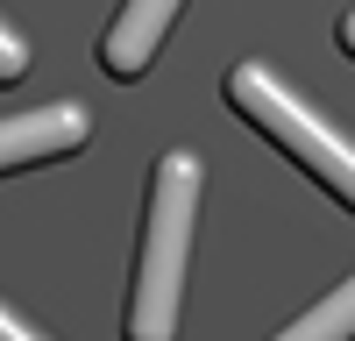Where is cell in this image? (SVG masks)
Listing matches in <instances>:
<instances>
[{
	"label": "cell",
	"mask_w": 355,
	"mask_h": 341,
	"mask_svg": "<svg viewBox=\"0 0 355 341\" xmlns=\"http://www.w3.org/2000/svg\"><path fill=\"white\" fill-rule=\"evenodd\" d=\"M192 227H199V157L164 150L157 170H150V207H142V249H135V284H128L121 341H178Z\"/></svg>",
	"instance_id": "obj_1"
},
{
	"label": "cell",
	"mask_w": 355,
	"mask_h": 341,
	"mask_svg": "<svg viewBox=\"0 0 355 341\" xmlns=\"http://www.w3.org/2000/svg\"><path fill=\"white\" fill-rule=\"evenodd\" d=\"M227 107L242 114L256 135H270L299 170H313V178L355 213V142H348L341 128H327L306 100H291V85H284L277 71H263V64H234V71H227Z\"/></svg>",
	"instance_id": "obj_2"
},
{
	"label": "cell",
	"mask_w": 355,
	"mask_h": 341,
	"mask_svg": "<svg viewBox=\"0 0 355 341\" xmlns=\"http://www.w3.org/2000/svg\"><path fill=\"white\" fill-rule=\"evenodd\" d=\"M93 135V114L57 100V107H36V114H8L0 121V170H28V164H50V157H71L85 150Z\"/></svg>",
	"instance_id": "obj_3"
},
{
	"label": "cell",
	"mask_w": 355,
	"mask_h": 341,
	"mask_svg": "<svg viewBox=\"0 0 355 341\" xmlns=\"http://www.w3.org/2000/svg\"><path fill=\"white\" fill-rule=\"evenodd\" d=\"M178 8H185V0H121V15H114L107 36H100V64L114 78H142L150 57H157V43L171 36Z\"/></svg>",
	"instance_id": "obj_4"
},
{
	"label": "cell",
	"mask_w": 355,
	"mask_h": 341,
	"mask_svg": "<svg viewBox=\"0 0 355 341\" xmlns=\"http://www.w3.org/2000/svg\"><path fill=\"white\" fill-rule=\"evenodd\" d=\"M277 341H355V277L348 284H334L327 299H320L313 313H299Z\"/></svg>",
	"instance_id": "obj_5"
},
{
	"label": "cell",
	"mask_w": 355,
	"mask_h": 341,
	"mask_svg": "<svg viewBox=\"0 0 355 341\" xmlns=\"http://www.w3.org/2000/svg\"><path fill=\"white\" fill-rule=\"evenodd\" d=\"M21 71H28V43L15 36V28H8V21H0V85H15Z\"/></svg>",
	"instance_id": "obj_6"
},
{
	"label": "cell",
	"mask_w": 355,
	"mask_h": 341,
	"mask_svg": "<svg viewBox=\"0 0 355 341\" xmlns=\"http://www.w3.org/2000/svg\"><path fill=\"white\" fill-rule=\"evenodd\" d=\"M0 341H36V334H28V327L15 320V313H8V306H0Z\"/></svg>",
	"instance_id": "obj_7"
},
{
	"label": "cell",
	"mask_w": 355,
	"mask_h": 341,
	"mask_svg": "<svg viewBox=\"0 0 355 341\" xmlns=\"http://www.w3.org/2000/svg\"><path fill=\"white\" fill-rule=\"evenodd\" d=\"M334 36H341V50H348V57H355V8H348V15H341V28H334Z\"/></svg>",
	"instance_id": "obj_8"
}]
</instances>
